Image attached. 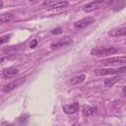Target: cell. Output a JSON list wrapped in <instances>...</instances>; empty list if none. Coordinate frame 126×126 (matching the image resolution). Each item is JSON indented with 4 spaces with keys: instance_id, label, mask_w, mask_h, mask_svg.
<instances>
[{
    "instance_id": "obj_20",
    "label": "cell",
    "mask_w": 126,
    "mask_h": 126,
    "mask_svg": "<svg viewBox=\"0 0 126 126\" xmlns=\"http://www.w3.org/2000/svg\"><path fill=\"white\" fill-rule=\"evenodd\" d=\"M36 44H37V40H36V39H32V41L31 44H30V47H31V48H34V47L36 46Z\"/></svg>"
},
{
    "instance_id": "obj_13",
    "label": "cell",
    "mask_w": 126,
    "mask_h": 126,
    "mask_svg": "<svg viewBox=\"0 0 126 126\" xmlns=\"http://www.w3.org/2000/svg\"><path fill=\"white\" fill-rule=\"evenodd\" d=\"M95 111H96L95 106H84L82 108V115H83V117H89V116L93 115Z\"/></svg>"
},
{
    "instance_id": "obj_16",
    "label": "cell",
    "mask_w": 126,
    "mask_h": 126,
    "mask_svg": "<svg viewBox=\"0 0 126 126\" xmlns=\"http://www.w3.org/2000/svg\"><path fill=\"white\" fill-rule=\"evenodd\" d=\"M125 6H126V0H117V1L114 3V5H113V11H114V12L120 11V10H122Z\"/></svg>"
},
{
    "instance_id": "obj_21",
    "label": "cell",
    "mask_w": 126,
    "mask_h": 126,
    "mask_svg": "<svg viewBox=\"0 0 126 126\" xmlns=\"http://www.w3.org/2000/svg\"><path fill=\"white\" fill-rule=\"evenodd\" d=\"M122 91H123V93H124V94H125V95H126V86H125V87H123Z\"/></svg>"
},
{
    "instance_id": "obj_12",
    "label": "cell",
    "mask_w": 126,
    "mask_h": 126,
    "mask_svg": "<svg viewBox=\"0 0 126 126\" xmlns=\"http://www.w3.org/2000/svg\"><path fill=\"white\" fill-rule=\"evenodd\" d=\"M86 79V75L85 74H79V75H76L74 77L71 78L70 80V85L71 86H77L81 83H83Z\"/></svg>"
},
{
    "instance_id": "obj_14",
    "label": "cell",
    "mask_w": 126,
    "mask_h": 126,
    "mask_svg": "<svg viewBox=\"0 0 126 126\" xmlns=\"http://www.w3.org/2000/svg\"><path fill=\"white\" fill-rule=\"evenodd\" d=\"M120 80V77L119 76H115V77H112V78H106V79H104V81H103V85H104V87H106V88H111L116 82H118Z\"/></svg>"
},
{
    "instance_id": "obj_8",
    "label": "cell",
    "mask_w": 126,
    "mask_h": 126,
    "mask_svg": "<svg viewBox=\"0 0 126 126\" xmlns=\"http://www.w3.org/2000/svg\"><path fill=\"white\" fill-rule=\"evenodd\" d=\"M80 108V104L78 102H74L72 104H65L63 105L62 109L66 114H75L76 112H78Z\"/></svg>"
},
{
    "instance_id": "obj_3",
    "label": "cell",
    "mask_w": 126,
    "mask_h": 126,
    "mask_svg": "<svg viewBox=\"0 0 126 126\" xmlns=\"http://www.w3.org/2000/svg\"><path fill=\"white\" fill-rule=\"evenodd\" d=\"M104 66H121L126 64V56H118V57H110L104 59L100 62Z\"/></svg>"
},
{
    "instance_id": "obj_17",
    "label": "cell",
    "mask_w": 126,
    "mask_h": 126,
    "mask_svg": "<svg viewBox=\"0 0 126 126\" xmlns=\"http://www.w3.org/2000/svg\"><path fill=\"white\" fill-rule=\"evenodd\" d=\"M62 32H63V29L60 28V27L51 30V33H52V34H60V33H62Z\"/></svg>"
},
{
    "instance_id": "obj_22",
    "label": "cell",
    "mask_w": 126,
    "mask_h": 126,
    "mask_svg": "<svg viewBox=\"0 0 126 126\" xmlns=\"http://www.w3.org/2000/svg\"><path fill=\"white\" fill-rule=\"evenodd\" d=\"M30 1H31V2H33V1H35V0H30Z\"/></svg>"
},
{
    "instance_id": "obj_5",
    "label": "cell",
    "mask_w": 126,
    "mask_h": 126,
    "mask_svg": "<svg viewBox=\"0 0 126 126\" xmlns=\"http://www.w3.org/2000/svg\"><path fill=\"white\" fill-rule=\"evenodd\" d=\"M104 2H105V0H94L92 2H89L83 6V11L88 12V13L92 12L95 9H98Z\"/></svg>"
},
{
    "instance_id": "obj_18",
    "label": "cell",
    "mask_w": 126,
    "mask_h": 126,
    "mask_svg": "<svg viewBox=\"0 0 126 126\" xmlns=\"http://www.w3.org/2000/svg\"><path fill=\"white\" fill-rule=\"evenodd\" d=\"M12 36V34H7V35H4V36H1V38H0V43L1 44H4L6 41H8L9 40V38Z\"/></svg>"
},
{
    "instance_id": "obj_15",
    "label": "cell",
    "mask_w": 126,
    "mask_h": 126,
    "mask_svg": "<svg viewBox=\"0 0 126 126\" xmlns=\"http://www.w3.org/2000/svg\"><path fill=\"white\" fill-rule=\"evenodd\" d=\"M14 18H15V16H14L13 13H4V14L1 15L0 22H1V24H5V23H8V22L12 21Z\"/></svg>"
},
{
    "instance_id": "obj_2",
    "label": "cell",
    "mask_w": 126,
    "mask_h": 126,
    "mask_svg": "<svg viewBox=\"0 0 126 126\" xmlns=\"http://www.w3.org/2000/svg\"><path fill=\"white\" fill-rule=\"evenodd\" d=\"M94 73L97 76H105V75H126V66L120 67L118 69H94Z\"/></svg>"
},
{
    "instance_id": "obj_9",
    "label": "cell",
    "mask_w": 126,
    "mask_h": 126,
    "mask_svg": "<svg viewBox=\"0 0 126 126\" xmlns=\"http://www.w3.org/2000/svg\"><path fill=\"white\" fill-rule=\"evenodd\" d=\"M18 73H19L18 68H16V67H8V68L4 69L1 72V76L4 79H8V78H12V77L16 76Z\"/></svg>"
},
{
    "instance_id": "obj_10",
    "label": "cell",
    "mask_w": 126,
    "mask_h": 126,
    "mask_svg": "<svg viewBox=\"0 0 126 126\" xmlns=\"http://www.w3.org/2000/svg\"><path fill=\"white\" fill-rule=\"evenodd\" d=\"M68 7H69V2L67 0H63V1H59V2L52 4L50 6V9L53 11H62V10L67 9Z\"/></svg>"
},
{
    "instance_id": "obj_19",
    "label": "cell",
    "mask_w": 126,
    "mask_h": 126,
    "mask_svg": "<svg viewBox=\"0 0 126 126\" xmlns=\"http://www.w3.org/2000/svg\"><path fill=\"white\" fill-rule=\"evenodd\" d=\"M15 57H16L15 55H9V56H6V57H4V56H3V57H1V63L3 64L6 60H11V59H14Z\"/></svg>"
},
{
    "instance_id": "obj_4",
    "label": "cell",
    "mask_w": 126,
    "mask_h": 126,
    "mask_svg": "<svg viewBox=\"0 0 126 126\" xmlns=\"http://www.w3.org/2000/svg\"><path fill=\"white\" fill-rule=\"evenodd\" d=\"M26 81V78H19V79H16L14 81H12L11 83L7 84L6 86L3 87V92L4 93H10L11 91L15 90L16 88L20 87L24 82Z\"/></svg>"
},
{
    "instance_id": "obj_11",
    "label": "cell",
    "mask_w": 126,
    "mask_h": 126,
    "mask_svg": "<svg viewBox=\"0 0 126 126\" xmlns=\"http://www.w3.org/2000/svg\"><path fill=\"white\" fill-rule=\"evenodd\" d=\"M108 35H109V36H112V37L126 35V27H124V28L112 29V30H110V31L108 32Z\"/></svg>"
},
{
    "instance_id": "obj_7",
    "label": "cell",
    "mask_w": 126,
    "mask_h": 126,
    "mask_svg": "<svg viewBox=\"0 0 126 126\" xmlns=\"http://www.w3.org/2000/svg\"><path fill=\"white\" fill-rule=\"evenodd\" d=\"M73 41L71 38L69 37H65V38H61V39H58L56 41H53L51 44H50V48L52 50H55V49H59L63 46H67L69 44H71Z\"/></svg>"
},
{
    "instance_id": "obj_1",
    "label": "cell",
    "mask_w": 126,
    "mask_h": 126,
    "mask_svg": "<svg viewBox=\"0 0 126 126\" xmlns=\"http://www.w3.org/2000/svg\"><path fill=\"white\" fill-rule=\"evenodd\" d=\"M118 52V48L117 47H96L91 50V54L94 56H97V57H101V56H106V55H112Z\"/></svg>"
},
{
    "instance_id": "obj_6",
    "label": "cell",
    "mask_w": 126,
    "mask_h": 126,
    "mask_svg": "<svg viewBox=\"0 0 126 126\" xmlns=\"http://www.w3.org/2000/svg\"><path fill=\"white\" fill-rule=\"evenodd\" d=\"M94 22V18L93 17H88V18H84V19H81L77 22L74 23V28L77 29V30H82L88 26H90L91 24H93Z\"/></svg>"
}]
</instances>
